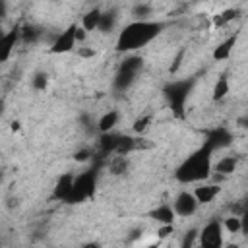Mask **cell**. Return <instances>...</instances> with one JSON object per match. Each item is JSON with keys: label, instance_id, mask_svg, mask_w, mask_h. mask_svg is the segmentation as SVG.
<instances>
[{"label": "cell", "instance_id": "cell-26", "mask_svg": "<svg viewBox=\"0 0 248 248\" xmlns=\"http://www.w3.org/2000/svg\"><path fill=\"white\" fill-rule=\"evenodd\" d=\"M198 238H200V229H188L182 234L178 248H198Z\"/></svg>", "mask_w": 248, "mask_h": 248}, {"label": "cell", "instance_id": "cell-18", "mask_svg": "<svg viewBox=\"0 0 248 248\" xmlns=\"http://www.w3.org/2000/svg\"><path fill=\"white\" fill-rule=\"evenodd\" d=\"M116 23H118V10H116V8L103 10L97 31H101V33H105V35H107V33H112V31L116 29Z\"/></svg>", "mask_w": 248, "mask_h": 248}, {"label": "cell", "instance_id": "cell-33", "mask_svg": "<svg viewBox=\"0 0 248 248\" xmlns=\"http://www.w3.org/2000/svg\"><path fill=\"white\" fill-rule=\"evenodd\" d=\"M172 232H174V225H161L157 229V238L159 240H165V238L172 236Z\"/></svg>", "mask_w": 248, "mask_h": 248}, {"label": "cell", "instance_id": "cell-42", "mask_svg": "<svg viewBox=\"0 0 248 248\" xmlns=\"http://www.w3.org/2000/svg\"><path fill=\"white\" fill-rule=\"evenodd\" d=\"M223 248H240V246H238L236 242H225V246H223Z\"/></svg>", "mask_w": 248, "mask_h": 248}, {"label": "cell", "instance_id": "cell-30", "mask_svg": "<svg viewBox=\"0 0 248 248\" xmlns=\"http://www.w3.org/2000/svg\"><path fill=\"white\" fill-rule=\"evenodd\" d=\"M78 122H79V126H81L85 132H93V130H97V120H93L91 114H87V112H81L79 118H78Z\"/></svg>", "mask_w": 248, "mask_h": 248}, {"label": "cell", "instance_id": "cell-36", "mask_svg": "<svg viewBox=\"0 0 248 248\" xmlns=\"http://www.w3.org/2000/svg\"><path fill=\"white\" fill-rule=\"evenodd\" d=\"M85 37H87V31L81 27V25H78V31H76V39H78V46H79V43H83L85 41Z\"/></svg>", "mask_w": 248, "mask_h": 248}, {"label": "cell", "instance_id": "cell-28", "mask_svg": "<svg viewBox=\"0 0 248 248\" xmlns=\"http://www.w3.org/2000/svg\"><path fill=\"white\" fill-rule=\"evenodd\" d=\"M151 122H153V116H151V114H141V116H138V118L134 120L132 132L138 134V136H141V134L151 126Z\"/></svg>", "mask_w": 248, "mask_h": 248}, {"label": "cell", "instance_id": "cell-10", "mask_svg": "<svg viewBox=\"0 0 248 248\" xmlns=\"http://www.w3.org/2000/svg\"><path fill=\"white\" fill-rule=\"evenodd\" d=\"M74 184H76V174H62L56 184H54V190H52V198L58 200V202H66L70 203L72 196H74Z\"/></svg>", "mask_w": 248, "mask_h": 248}, {"label": "cell", "instance_id": "cell-35", "mask_svg": "<svg viewBox=\"0 0 248 248\" xmlns=\"http://www.w3.org/2000/svg\"><path fill=\"white\" fill-rule=\"evenodd\" d=\"M78 56L81 58V60H89V58H93L95 56V50L93 48H89V46H78Z\"/></svg>", "mask_w": 248, "mask_h": 248}, {"label": "cell", "instance_id": "cell-11", "mask_svg": "<svg viewBox=\"0 0 248 248\" xmlns=\"http://www.w3.org/2000/svg\"><path fill=\"white\" fill-rule=\"evenodd\" d=\"M17 41H21V27H19V25L12 27L10 31H6V33L0 37V60H2V62H6V60L12 56L14 46H16Z\"/></svg>", "mask_w": 248, "mask_h": 248}, {"label": "cell", "instance_id": "cell-38", "mask_svg": "<svg viewBox=\"0 0 248 248\" xmlns=\"http://www.w3.org/2000/svg\"><path fill=\"white\" fill-rule=\"evenodd\" d=\"M236 124H238L242 130H248V112L242 114V116H238V118H236Z\"/></svg>", "mask_w": 248, "mask_h": 248}, {"label": "cell", "instance_id": "cell-12", "mask_svg": "<svg viewBox=\"0 0 248 248\" xmlns=\"http://www.w3.org/2000/svg\"><path fill=\"white\" fill-rule=\"evenodd\" d=\"M236 41H238V31H234L232 35H229L227 39H223L215 48H213V60H217V62H223V60H229L231 58V54H232V50H234V46H236Z\"/></svg>", "mask_w": 248, "mask_h": 248}, {"label": "cell", "instance_id": "cell-41", "mask_svg": "<svg viewBox=\"0 0 248 248\" xmlns=\"http://www.w3.org/2000/svg\"><path fill=\"white\" fill-rule=\"evenodd\" d=\"M81 248H101V246H99L97 242H87V244H83Z\"/></svg>", "mask_w": 248, "mask_h": 248}, {"label": "cell", "instance_id": "cell-34", "mask_svg": "<svg viewBox=\"0 0 248 248\" xmlns=\"http://www.w3.org/2000/svg\"><path fill=\"white\" fill-rule=\"evenodd\" d=\"M141 236H143V229H140V227H136V229H132V231L128 232V236H126V240H128L130 244H134V242H138V240H141Z\"/></svg>", "mask_w": 248, "mask_h": 248}, {"label": "cell", "instance_id": "cell-21", "mask_svg": "<svg viewBox=\"0 0 248 248\" xmlns=\"http://www.w3.org/2000/svg\"><path fill=\"white\" fill-rule=\"evenodd\" d=\"M128 169H130L128 157H124V155H112L108 159V172L112 176H122V174L128 172Z\"/></svg>", "mask_w": 248, "mask_h": 248}, {"label": "cell", "instance_id": "cell-20", "mask_svg": "<svg viewBox=\"0 0 248 248\" xmlns=\"http://www.w3.org/2000/svg\"><path fill=\"white\" fill-rule=\"evenodd\" d=\"M229 91H231L229 78H227V74H221V76L215 79V83H213V89H211V99H213L215 103H219V101H223V99L229 95Z\"/></svg>", "mask_w": 248, "mask_h": 248}, {"label": "cell", "instance_id": "cell-3", "mask_svg": "<svg viewBox=\"0 0 248 248\" xmlns=\"http://www.w3.org/2000/svg\"><path fill=\"white\" fill-rule=\"evenodd\" d=\"M194 85H196V78H184V79L169 81L163 87L165 99H167V103H169V107L176 118L184 116V107H186V101H188Z\"/></svg>", "mask_w": 248, "mask_h": 248}, {"label": "cell", "instance_id": "cell-27", "mask_svg": "<svg viewBox=\"0 0 248 248\" xmlns=\"http://www.w3.org/2000/svg\"><path fill=\"white\" fill-rule=\"evenodd\" d=\"M221 225H223V231H225V232H231V234H236V232L242 231V221H240V217H236V215H227V217L221 221Z\"/></svg>", "mask_w": 248, "mask_h": 248}, {"label": "cell", "instance_id": "cell-23", "mask_svg": "<svg viewBox=\"0 0 248 248\" xmlns=\"http://www.w3.org/2000/svg\"><path fill=\"white\" fill-rule=\"evenodd\" d=\"M153 6L147 4V2H138L132 6V17L134 21H149L153 19Z\"/></svg>", "mask_w": 248, "mask_h": 248}, {"label": "cell", "instance_id": "cell-15", "mask_svg": "<svg viewBox=\"0 0 248 248\" xmlns=\"http://www.w3.org/2000/svg\"><path fill=\"white\" fill-rule=\"evenodd\" d=\"M118 120H120V112H118L116 108H110V110L103 112V114L97 118V132H99V134H108V132H112V130L116 128Z\"/></svg>", "mask_w": 248, "mask_h": 248}, {"label": "cell", "instance_id": "cell-22", "mask_svg": "<svg viewBox=\"0 0 248 248\" xmlns=\"http://www.w3.org/2000/svg\"><path fill=\"white\" fill-rule=\"evenodd\" d=\"M138 143H140V138H134V136H126V134H122L114 155H124V157H128L132 151H138Z\"/></svg>", "mask_w": 248, "mask_h": 248}, {"label": "cell", "instance_id": "cell-5", "mask_svg": "<svg viewBox=\"0 0 248 248\" xmlns=\"http://www.w3.org/2000/svg\"><path fill=\"white\" fill-rule=\"evenodd\" d=\"M97 167L93 169H87L79 174H76V184H74V196L70 200V203H81L85 202L87 198H91L95 194V188H97Z\"/></svg>", "mask_w": 248, "mask_h": 248}, {"label": "cell", "instance_id": "cell-2", "mask_svg": "<svg viewBox=\"0 0 248 248\" xmlns=\"http://www.w3.org/2000/svg\"><path fill=\"white\" fill-rule=\"evenodd\" d=\"M213 172V151L202 143L190 153L174 170V180L180 184H202L211 178Z\"/></svg>", "mask_w": 248, "mask_h": 248}, {"label": "cell", "instance_id": "cell-14", "mask_svg": "<svg viewBox=\"0 0 248 248\" xmlns=\"http://www.w3.org/2000/svg\"><path fill=\"white\" fill-rule=\"evenodd\" d=\"M149 217L153 221H157L159 225H174L176 213H174L170 203H161V205H157V207H153L149 211Z\"/></svg>", "mask_w": 248, "mask_h": 248}, {"label": "cell", "instance_id": "cell-7", "mask_svg": "<svg viewBox=\"0 0 248 248\" xmlns=\"http://www.w3.org/2000/svg\"><path fill=\"white\" fill-rule=\"evenodd\" d=\"M76 31H78V25H76V23H70L64 31L56 33V39H54V43L50 45L48 52H50V54H66V52H72V50L76 48V43H78Z\"/></svg>", "mask_w": 248, "mask_h": 248}, {"label": "cell", "instance_id": "cell-25", "mask_svg": "<svg viewBox=\"0 0 248 248\" xmlns=\"http://www.w3.org/2000/svg\"><path fill=\"white\" fill-rule=\"evenodd\" d=\"M238 14H240V10H238V8H227V10H223L221 14H217V16L213 17V23H215L217 27H223V25H227L229 21L236 19V17H238Z\"/></svg>", "mask_w": 248, "mask_h": 248}, {"label": "cell", "instance_id": "cell-6", "mask_svg": "<svg viewBox=\"0 0 248 248\" xmlns=\"http://www.w3.org/2000/svg\"><path fill=\"white\" fill-rule=\"evenodd\" d=\"M223 225L219 219H211L207 221L202 229H200V238H198V248H223L225 240H223Z\"/></svg>", "mask_w": 248, "mask_h": 248}, {"label": "cell", "instance_id": "cell-39", "mask_svg": "<svg viewBox=\"0 0 248 248\" xmlns=\"http://www.w3.org/2000/svg\"><path fill=\"white\" fill-rule=\"evenodd\" d=\"M6 205H8V209H14V207H17V205H19V200H17L16 196H10Z\"/></svg>", "mask_w": 248, "mask_h": 248}, {"label": "cell", "instance_id": "cell-37", "mask_svg": "<svg viewBox=\"0 0 248 248\" xmlns=\"http://www.w3.org/2000/svg\"><path fill=\"white\" fill-rule=\"evenodd\" d=\"M240 221H242V231H240V232H242L244 236H248V211H244V213H242Z\"/></svg>", "mask_w": 248, "mask_h": 248}, {"label": "cell", "instance_id": "cell-4", "mask_svg": "<svg viewBox=\"0 0 248 248\" xmlns=\"http://www.w3.org/2000/svg\"><path fill=\"white\" fill-rule=\"evenodd\" d=\"M141 68H143V58H141L140 54H128V56L120 62V66H118V70H116V74H114L112 89L118 91V93L128 91V89L136 83V79H138Z\"/></svg>", "mask_w": 248, "mask_h": 248}, {"label": "cell", "instance_id": "cell-13", "mask_svg": "<svg viewBox=\"0 0 248 248\" xmlns=\"http://www.w3.org/2000/svg\"><path fill=\"white\" fill-rule=\"evenodd\" d=\"M219 192H221V186L219 184H205V182H202V184H198L196 188H194V196H196V200H198V203L200 205H207V203H211L217 196H219Z\"/></svg>", "mask_w": 248, "mask_h": 248}, {"label": "cell", "instance_id": "cell-17", "mask_svg": "<svg viewBox=\"0 0 248 248\" xmlns=\"http://www.w3.org/2000/svg\"><path fill=\"white\" fill-rule=\"evenodd\" d=\"M120 136L122 134H116V132H108V134H101L99 136V151L107 157V155H114L116 153V147H118V141H120Z\"/></svg>", "mask_w": 248, "mask_h": 248}, {"label": "cell", "instance_id": "cell-24", "mask_svg": "<svg viewBox=\"0 0 248 248\" xmlns=\"http://www.w3.org/2000/svg\"><path fill=\"white\" fill-rule=\"evenodd\" d=\"M29 83H31L33 91H46V87H48V74L43 72V70H37V72H33Z\"/></svg>", "mask_w": 248, "mask_h": 248}, {"label": "cell", "instance_id": "cell-1", "mask_svg": "<svg viewBox=\"0 0 248 248\" xmlns=\"http://www.w3.org/2000/svg\"><path fill=\"white\" fill-rule=\"evenodd\" d=\"M167 27V21L149 19V21H130L122 27L116 37V52L134 54L136 50L147 46L153 39H157Z\"/></svg>", "mask_w": 248, "mask_h": 248}, {"label": "cell", "instance_id": "cell-31", "mask_svg": "<svg viewBox=\"0 0 248 248\" xmlns=\"http://www.w3.org/2000/svg\"><path fill=\"white\" fill-rule=\"evenodd\" d=\"M184 58H186V50H184V48H180V50L176 52V56L172 58V64L169 66V72H170V74H176V72L180 70V66H182Z\"/></svg>", "mask_w": 248, "mask_h": 248}, {"label": "cell", "instance_id": "cell-8", "mask_svg": "<svg viewBox=\"0 0 248 248\" xmlns=\"http://www.w3.org/2000/svg\"><path fill=\"white\" fill-rule=\"evenodd\" d=\"M200 203L194 196V192L190 190H180L172 202V209L176 213V217H192L196 211H198Z\"/></svg>", "mask_w": 248, "mask_h": 248}, {"label": "cell", "instance_id": "cell-40", "mask_svg": "<svg viewBox=\"0 0 248 248\" xmlns=\"http://www.w3.org/2000/svg\"><path fill=\"white\" fill-rule=\"evenodd\" d=\"M6 14H8V2L0 0V17H6Z\"/></svg>", "mask_w": 248, "mask_h": 248}, {"label": "cell", "instance_id": "cell-16", "mask_svg": "<svg viewBox=\"0 0 248 248\" xmlns=\"http://www.w3.org/2000/svg\"><path fill=\"white\" fill-rule=\"evenodd\" d=\"M236 167H238V157H234V155H225V157H221V159H217V161L213 163V172H215V174H221V176H225V178H229V176L236 170Z\"/></svg>", "mask_w": 248, "mask_h": 248}, {"label": "cell", "instance_id": "cell-19", "mask_svg": "<svg viewBox=\"0 0 248 248\" xmlns=\"http://www.w3.org/2000/svg\"><path fill=\"white\" fill-rule=\"evenodd\" d=\"M101 14H103V10L101 8H91V10H87L83 16H81V27L87 31V33H91V31H97V27H99V21H101Z\"/></svg>", "mask_w": 248, "mask_h": 248}, {"label": "cell", "instance_id": "cell-43", "mask_svg": "<svg viewBox=\"0 0 248 248\" xmlns=\"http://www.w3.org/2000/svg\"><path fill=\"white\" fill-rule=\"evenodd\" d=\"M12 130H14V132H16V130H19V122H17V120H14V122H12Z\"/></svg>", "mask_w": 248, "mask_h": 248}, {"label": "cell", "instance_id": "cell-29", "mask_svg": "<svg viewBox=\"0 0 248 248\" xmlns=\"http://www.w3.org/2000/svg\"><path fill=\"white\" fill-rule=\"evenodd\" d=\"M41 37L39 27L35 25H23L21 27V43H37Z\"/></svg>", "mask_w": 248, "mask_h": 248}, {"label": "cell", "instance_id": "cell-32", "mask_svg": "<svg viewBox=\"0 0 248 248\" xmlns=\"http://www.w3.org/2000/svg\"><path fill=\"white\" fill-rule=\"evenodd\" d=\"M91 159H93V151L89 147H81L74 153V161H78V163H87Z\"/></svg>", "mask_w": 248, "mask_h": 248}, {"label": "cell", "instance_id": "cell-9", "mask_svg": "<svg viewBox=\"0 0 248 248\" xmlns=\"http://www.w3.org/2000/svg\"><path fill=\"white\" fill-rule=\"evenodd\" d=\"M203 136H205L203 145L209 147L213 153H215L217 149H225V147H229V145L232 143V134H231L225 126H215V128L207 130Z\"/></svg>", "mask_w": 248, "mask_h": 248}]
</instances>
